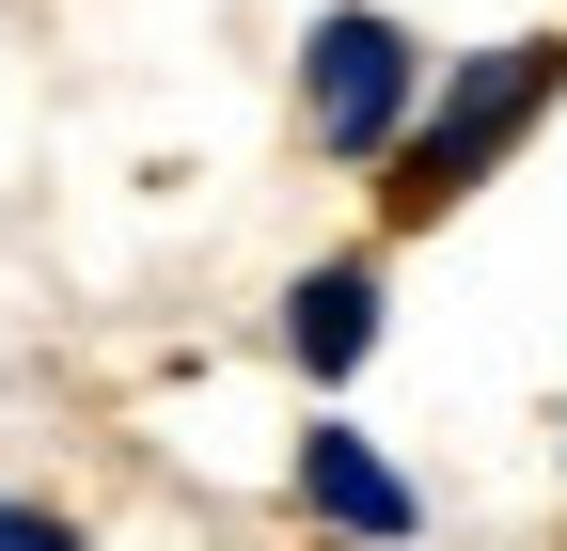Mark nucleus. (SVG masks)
Listing matches in <instances>:
<instances>
[{
	"label": "nucleus",
	"mask_w": 567,
	"mask_h": 551,
	"mask_svg": "<svg viewBox=\"0 0 567 551\" xmlns=\"http://www.w3.org/2000/svg\"><path fill=\"white\" fill-rule=\"evenodd\" d=\"M551 95H567V32H505V48H473L457 80L394 126L379 205H394V221H442V205H473V189H488V174H505L536 126H551Z\"/></svg>",
	"instance_id": "1"
},
{
	"label": "nucleus",
	"mask_w": 567,
	"mask_h": 551,
	"mask_svg": "<svg viewBox=\"0 0 567 551\" xmlns=\"http://www.w3.org/2000/svg\"><path fill=\"white\" fill-rule=\"evenodd\" d=\"M0 551H80V520H63V505H17V489H0Z\"/></svg>",
	"instance_id": "5"
},
{
	"label": "nucleus",
	"mask_w": 567,
	"mask_h": 551,
	"mask_svg": "<svg viewBox=\"0 0 567 551\" xmlns=\"http://www.w3.org/2000/svg\"><path fill=\"white\" fill-rule=\"evenodd\" d=\"M300 505H316L331 536H363V551H410V536H425V489H410L363 426H300Z\"/></svg>",
	"instance_id": "4"
},
{
	"label": "nucleus",
	"mask_w": 567,
	"mask_h": 551,
	"mask_svg": "<svg viewBox=\"0 0 567 551\" xmlns=\"http://www.w3.org/2000/svg\"><path fill=\"white\" fill-rule=\"evenodd\" d=\"M379 331H394V284H379V252H316L300 284H284V363H300L316 394H347L379 363Z\"/></svg>",
	"instance_id": "3"
},
{
	"label": "nucleus",
	"mask_w": 567,
	"mask_h": 551,
	"mask_svg": "<svg viewBox=\"0 0 567 551\" xmlns=\"http://www.w3.org/2000/svg\"><path fill=\"white\" fill-rule=\"evenodd\" d=\"M410 111H425V48H410V17H379V0H331V17L300 32V126H316V158L379 174Z\"/></svg>",
	"instance_id": "2"
}]
</instances>
